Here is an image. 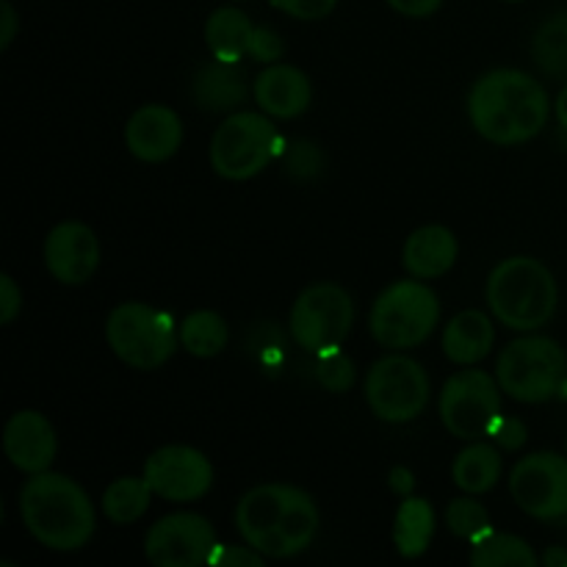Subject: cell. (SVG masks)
<instances>
[{"instance_id": "obj_1", "label": "cell", "mask_w": 567, "mask_h": 567, "mask_svg": "<svg viewBox=\"0 0 567 567\" xmlns=\"http://www.w3.org/2000/svg\"><path fill=\"white\" fill-rule=\"evenodd\" d=\"M551 103L540 81L520 70H493L471 86L474 131L493 144H524L546 127Z\"/></svg>"}, {"instance_id": "obj_2", "label": "cell", "mask_w": 567, "mask_h": 567, "mask_svg": "<svg viewBox=\"0 0 567 567\" xmlns=\"http://www.w3.org/2000/svg\"><path fill=\"white\" fill-rule=\"evenodd\" d=\"M236 529L252 548L269 559L302 554L319 532V509L305 491L293 485L252 487L236 507Z\"/></svg>"}, {"instance_id": "obj_3", "label": "cell", "mask_w": 567, "mask_h": 567, "mask_svg": "<svg viewBox=\"0 0 567 567\" xmlns=\"http://www.w3.org/2000/svg\"><path fill=\"white\" fill-rule=\"evenodd\" d=\"M25 529L50 551H78L94 535V507L75 480L53 471L31 474L20 491Z\"/></svg>"}, {"instance_id": "obj_4", "label": "cell", "mask_w": 567, "mask_h": 567, "mask_svg": "<svg viewBox=\"0 0 567 567\" xmlns=\"http://www.w3.org/2000/svg\"><path fill=\"white\" fill-rule=\"evenodd\" d=\"M557 280L546 264L526 255L502 260L487 277V305L504 327L532 332L557 313Z\"/></svg>"}, {"instance_id": "obj_5", "label": "cell", "mask_w": 567, "mask_h": 567, "mask_svg": "<svg viewBox=\"0 0 567 567\" xmlns=\"http://www.w3.org/2000/svg\"><path fill=\"white\" fill-rule=\"evenodd\" d=\"M441 302L435 291L415 277L388 286L371 308L369 330L385 349H415L435 332Z\"/></svg>"}, {"instance_id": "obj_6", "label": "cell", "mask_w": 567, "mask_h": 567, "mask_svg": "<svg viewBox=\"0 0 567 567\" xmlns=\"http://www.w3.org/2000/svg\"><path fill=\"white\" fill-rule=\"evenodd\" d=\"M567 374V354L554 338L524 336L507 343L498 358L496 380L509 399L524 404L548 402Z\"/></svg>"}, {"instance_id": "obj_7", "label": "cell", "mask_w": 567, "mask_h": 567, "mask_svg": "<svg viewBox=\"0 0 567 567\" xmlns=\"http://www.w3.org/2000/svg\"><path fill=\"white\" fill-rule=\"evenodd\" d=\"M105 341L122 363L153 371L175 354L177 330L164 310L144 302H122L105 321Z\"/></svg>"}, {"instance_id": "obj_8", "label": "cell", "mask_w": 567, "mask_h": 567, "mask_svg": "<svg viewBox=\"0 0 567 567\" xmlns=\"http://www.w3.org/2000/svg\"><path fill=\"white\" fill-rule=\"evenodd\" d=\"M280 153V133L269 114L238 111L227 116L210 142V166L225 181H249L260 175Z\"/></svg>"}, {"instance_id": "obj_9", "label": "cell", "mask_w": 567, "mask_h": 567, "mask_svg": "<svg viewBox=\"0 0 567 567\" xmlns=\"http://www.w3.org/2000/svg\"><path fill=\"white\" fill-rule=\"evenodd\" d=\"M354 324V302L336 282L305 288L291 308V338L310 354L338 349Z\"/></svg>"}, {"instance_id": "obj_10", "label": "cell", "mask_w": 567, "mask_h": 567, "mask_svg": "<svg viewBox=\"0 0 567 567\" xmlns=\"http://www.w3.org/2000/svg\"><path fill=\"white\" fill-rule=\"evenodd\" d=\"M502 419V385L482 369L452 374L441 393V421L460 441L491 437Z\"/></svg>"}, {"instance_id": "obj_11", "label": "cell", "mask_w": 567, "mask_h": 567, "mask_svg": "<svg viewBox=\"0 0 567 567\" xmlns=\"http://www.w3.org/2000/svg\"><path fill=\"white\" fill-rule=\"evenodd\" d=\"M365 402L371 413L388 424L419 419L430 402V377L424 365L404 354L377 360L365 377Z\"/></svg>"}, {"instance_id": "obj_12", "label": "cell", "mask_w": 567, "mask_h": 567, "mask_svg": "<svg viewBox=\"0 0 567 567\" xmlns=\"http://www.w3.org/2000/svg\"><path fill=\"white\" fill-rule=\"evenodd\" d=\"M509 496L537 520L567 518V457L537 452L518 460L509 474Z\"/></svg>"}, {"instance_id": "obj_13", "label": "cell", "mask_w": 567, "mask_h": 567, "mask_svg": "<svg viewBox=\"0 0 567 567\" xmlns=\"http://www.w3.org/2000/svg\"><path fill=\"white\" fill-rule=\"evenodd\" d=\"M216 548V532L208 518L194 513H175L161 518L144 540V554L155 567H199L210 565Z\"/></svg>"}, {"instance_id": "obj_14", "label": "cell", "mask_w": 567, "mask_h": 567, "mask_svg": "<svg viewBox=\"0 0 567 567\" xmlns=\"http://www.w3.org/2000/svg\"><path fill=\"white\" fill-rule=\"evenodd\" d=\"M144 480L155 496L166 502H197L214 485V468L208 457L192 446H164L144 463Z\"/></svg>"}, {"instance_id": "obj_15", "label": "cell", "mask_w": 567, "mask_h": 567, "mask_svg": "<svg viewBox=\"0 0 567 567\" xmlns=\"http://www.w3.org/2000/svg\"><path fill=\"white\" fill-rule=\"evenodd\" d=\"M100 244L83 221H61L44 238V266L64 286H81L97 271Z\"/></svg>"}, {"instance_id": "obj_16", "label": "cell", "mask_w": 567, "mask_h": 567, "mask_svg": "<svg viewBox=\"0 0 567 567\" xmlns=\"http://www.w3.org/2000/svg\"><path fill=\"white\" fill-rule=\"evenodd\" d=\"M55 432L50 421L37 410H20L6 421L3 452L14 468L25 474H42L50 471L55 460Z\"/></svg>"}, {"instance_id": "obj_17", "label": "cell", "mask_w": 567, "mask_h": 567, "mask_svg": "<svg viewBox=\"0 0 567 567\" xmlns=\"http://www.w3.org/2000/svg\"><path fill=\"white\" fill-rule=\"evenodd\" d=\"M125 144L138 161H169L183 144V122L169 105H142L125 125Z\"/></svg>"}, {"instance_id": "obj_18", "label": "cell", "mask_w": 567, "mask_h": 567, "mask_svg": "<svg viewBox=\"0 0 567 567\" xmlns=\"http://www.w3.org/2000/svg\"><path fill=\"white\" fill-rule=\"evenodd\" d=\"M255 103L260 111L275 120H293L305 114L313 100V86L310 78L299 66L291 64H271L255 78Z\"/></svg>"}, {"instance_id": "obj_19", "label": "cell", "mask_w": 567, "mask_h": 567, "mask_svg": "<svg viewBox=\"0 0 567 567\" xmlns=\"http://www.w3.org/2000/svg\"><path fill=\"white\" fill-rule=\"evenodd\" d=\"M457 252V238L449 227L426 225L410 233V238L404 241L402 264L419 280H435V277H443L452 269Z\"/></svg>"}, {"instance_id": "obj_20", "label": "cell", "mask_w": 567, "mask_h": 567, "mask_svg": "<svg viewBox=\"0 0 567 567\" xmlns=\"http://www.w3.org/2000/svg\"><path fill=\"white\" fill-rule=\"evenodd\" d=\"M194 103L199 109L210 111V114H225V111H236L238 105L247 100V81H244V70L238 61H219L203 66L194 75L192 83Z\"/></svg>"}, {"instance_id": "obj_21", "label": "cell", "mask_w": 567, "mask_h": 567, "mask_svg": "<svg viewBox=\"0 0 567 567\" xmlns=\"http://www.w3.org/2000/svg\"><path fill=\"white\" fill-rule=\"evenodd\" d=\"M496 330L482 310H463L443 330V354L457 365H476L491 354Z\"/></svg>"}, {"instance_id": "obj_22", "label": "cell", "mask_w": 567, "mask_h": 567, "mask_svg": "<svg viewBox=\"0 0 567 567\" xmlns=\"http://www.w3.org/2000/svg\"><path fill=\"white\" fill-rule=\"evenodd\" d=\"M252 31V20L241 9L221 6L205 22V42L219 61H241L244 55H249Z\"/></svg>"}, {"instance_id": "obj_23", "label": "cell", "mask_w": 567, "mask_h": 567, "mask_svg": "<svg viewBox=\"0 0 567 567\" xmlns=\"http://www.w3.org/2000/svg\"><path fill=\"white\" fill-rule=\"evenodd\" d=\"M502 468L504 463L496 446H491V443H471L454 460L452 476L460 491H465L468 496H482V493L496 487V482L502 480Z\"/></svg>"}, {"instance_id": "obj_24", "label": "cell", "mask_w": 567, "mask_h": 567, "mask_svg": "<svg viewBox=\"0 0 567 567\" xmlns=\"http://www.w3.org/2000/svg\"><path fill=\"white\" fill-rule=\"evenodd\" d=\"M432 535H435V509L426 498H408L396 513L393 543L404 559H415L426 554Z\"/></svg>"}, {"instance_id": "obj_25", "label": "cell", "mask_w": 567, "mask_h": 567, "mask_svg": "<svg viewBox=\"0 0 567 567\" xmlns=\"http://www.w3.org/2000/svg\"><path fill=\"white\" fill-rule=\"evenodd\" d=\"M471 565L474 567H535L537 554L520 537L507 532H485L471 543Z\"/></svg>"}, {"instance_id": "obj_26", "label": "cell", "mask_w": 567, "mask_h": 567, "mask_svg": "<svg viewBox=\"0 0 567 567\" xmlns=\"http://www.w3.org/2000/svg\"><path fill=\"white\" fill-rule=\"evenodd\" d=\"M153 498V487L147 480H136V476H122V480L111 482L103 493V513L109 515L111 524L127 526L133 520L142 518Z\"/></svg>"}, {"instance_id": "obj_27", "label": "cell", "mask_w": 567, "mask_h": 567, "mask_svg": "<svg viewBox=\"0 0 567 567\" xmlns=\"http://www.w3.org/2000/svg\"><path fill=\"white\" fill-rule=\"evenodd\" d=\"M181 347L194 358H216L227 347V324L214 310H197L181 324Z\"/></svg>"}, {"instance_id": "obj_28", "label": "cell", "mask_w": 567, "mask_h": 567, "mask_svg": "<svg viewBox=\"0 0 567 567\" xmlns=\"http://www.w3.org/2000/svg\"><path fill=\"white\" fill-rule=\"evenodd\" d=\"M532 55L548 75L565 78L567 75V14L554 17L537 31Z\"/></svg>"}, {"instance_id": "obj_29", "label": "cell", "mask_w": 567, "mask_h": 567, "mask_svg": "<svg viewBox=\"0 0 567 567\" xmlns=\"http://www.w3.org/2000/svg\"><path fill=\"white\" fill-rule=\"evenodd\" d=\"M446 526L454 537L474 543L491 532V513L474 498H454L446 507Z\"/></svg>"}, {"instance_id": "obj_30", "label": "cell", "mask_w": 567, "mask_h": 567, "mask_svg": "<svg viewBox=\"0 0 567 567\" xmlns=\"http://www.w3.org/2000/svg\"><path fill=\"white\" fill-rule=\"evenodd\" d=\"M316 380L332 393H347L354 382V363L349 354L338 349H327V352L316 354Z\"/></svg>"}, {"instance_id": "obj_31", "label": "cell", "mask_w": 567, "mask_h": 567, "mask_svg": "<svg viewBox=\"0 0 567 567\" xmlns=\"http://www.w3.org/2000/svg\"><path fill=\"white\" fill-rule=\"evenodd\" d=\"M324 169V155L310 142H293L286 150V172L297 181H310Z\"/></svg>"}, {"instance_id": "obj_32", "label": "cell", "mask_w": 567, "mask_h": 567, "mask_svg": "<svg viewBox=\"0 0 567 567\" xmlns=\"http://www.w3.org/2000/svg\"><path fill=\"white\" fill-rule=\"evenodd\" d=\"M269 3L297 20H324L327 14H332L338 0H269Z\"/></svg>"}, {"instance_id": "obj_33", "label": "cell", "mask_w": 567, "mask_h": 567, "mask_svg": "<svg viewBox=\"0 0 567 567\" xmlns=\"http://www.w3.org/2000/svg\"><path fill=\"white\" fill-rule=\"evenodd\" d=\"M282 39L280 33L275 31V28H266V25H258L252 31V42H249V55L258 61H264V64H275L277 59L282 55Z\"/></svg>"}, {"instance_id": "obj_34", "label": "cell", "mask_w": 567, "mask_h": 567, "mask_svg": "<svg viewBox=\"0 0 567 567\" xmlns=\"http://www.w3.org/2000/svg\"><path fill=\"white\" fill-rule=\"evenodd\" d=\"M264 563V554L258 548L247 546H219L210 565L214 567H258Z\"/></svg>"}, {"instance_id": "obj_35", "label": "cell", "mask_w": 567, "mask_h": 567, "mask_svg": "<svg viewBox=\"0 0 567 567\" xmlns=\"http://www.w3.org/2000/svg\"><path fill=\"white\" fill-rule=\"evenodd\" d=\"M491 437L498 443V446H504V449H509V452H515V449H520L526 443L524 421L502 413V419H498L496 426H493Z\"/></svg>"}, {"instance_id": "obj_36", "label": "cell", "mask_w": 567, "mask_h": 567, "mask_svg": "<svg viewBox=\"0 0 567 567\" xmlns=\"http://www.w3.org/2000/svg\"><path fill=\"white\" fill-rule=\"evenodd\" d=\"M22 310V291L9 275H0V324H11Z\"/></svg>"}, {"instance_id": "obj_37", "label": "cell", "mask_w": 567, "mask_h": 567, "mask_svg": "<svg viewBox=\"0 0 567 567\" xmlns=\"http://www.w3.org/2000/svg\"><path fill=\"white\" fill-rule=\"evenodd\" d=\"M441 3L443 0H388V6L404 17H430L441 9Z\"/></svg>"}, {"instance_id": "obj_38", "label": "cell", "mask_w": 567, "mask_h": 567, "mask_svg": "<svg viewBox=\"0 0 567 567\" xmlns=\"http://www.w3.org/2000/svg\"><path fill=\"white\" fill-rule=\"evenodd\" d=\"M17 28H20V20H17V11L9 0L0 3V50L9 48L17 37Z\"/></svg>"}, {"instance_id": "obj_39", "label": "cell", "mask_w": 567, "mask_h": 567, "mask_svg": "<svg viewBox=\"0 0 567 567\" xmlns=\"http://www.w3.org/2000/svg\"><path fill=\"white\" fill-rule=\"evenodd\" d=\"M393 491H399V493H410L413 491V476H410V471L408 468H396L393 471Z\"/></svg>"}, {"instance_id": "obj_40", "label": "cell", "mask_w": 567, "mask_h": 567, "mask_svg": "<svg viewBox=\"0 0 567 567\" xmlns=\"http://www.w3.org/2000/svg\"><path fill=\"white\" fill-rule=\"evenodd\" d=\"M543 565L546 567H567V551L563 546H554L543 554Z\"/></svg>"}, {"instance_id": "obj_41", "label": "cell", "mask_w": 567, "mask_h": 567, "mask_svg": "<svg viewBox=\"0 0 567 567\" xmlns=\"http://www.w3.org/2000/svg\"><path fill=\"white\" fill-rule=\"evenodd\" d=\"M557 120H559V125L567 131V86L559 92V97H557Z\"/></svg>"}, {"instance_id": "obj_42", "label": "cell", "mask_w": 567, "mask_h": 567, "mask_svg": "<svg viewBox=\"0 0 567 567\" xmlns=\"http://www.w3.org/2000/svg\"><path fill=\"white\" fill-rule=\"evenodd\" d=\"M507 3H518V0H507Z\"/></svg>"}]
</instances>
